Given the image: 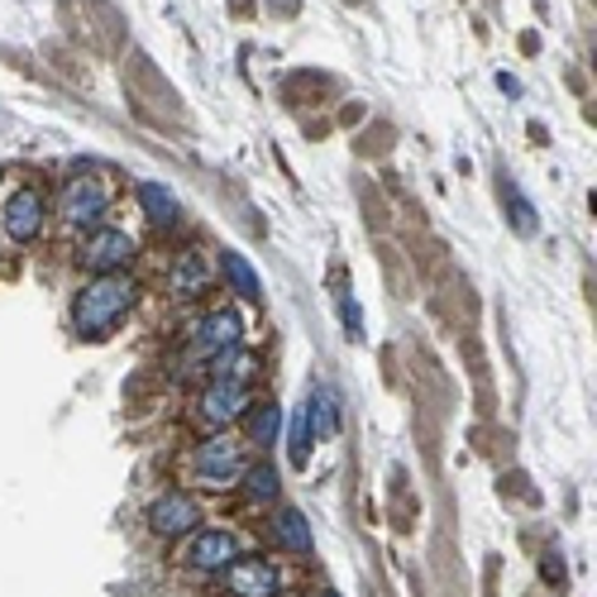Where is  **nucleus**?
Segmentation results:
<instances>
[{"instance_id":"1","label":"nucleus","mask_w":597,"mask_h":597,"mask_svg":"<svg viewBox=\"0 0 597 597\" xmlns=\"http://www.w3.org/2000/svg\"><path fill=\"white\" fill-rule=\"evenodd\" d=\"M135 282L125 278V273H106V278H92L72 301V330L82 334V340H96V334L115 330L125 320V311L135 306Z\"/></svg>"},{"instance_id":"2","label":"nucleus","mask_w":597,"mask_h":597,"mask_svg":"<svg viewBox=\"0 0 597 597\" xmlns=\"http://www.w3.org/2000/svg\"><path fill=\"white\" fill-rule=\"evenodd\" d=\"M192 473L206 488L239 483V473H244V440H239V435H230V430H215L211 440H201L192 449Z\"/></svg>"},{"instance_id":"3","label":"nucleus","mask_w":597,"mask_h":597,"mask_svg":"<svg viewBox=\"0 0 597 597\" xmlns=\"http://www.w3.org/2000/svg\"><path fill=\"white\" fill-rule=\"evenodd\" d=\"M244 344V316L239 311H211L206 320L192 326V340H186V363H215L225 349Z\"/></svg>"},{"instance_id":"4","label":"nucleus","mask_w":597,"mask_h":597,"mask_svg":"<svg viewBox=\"0 0 597 597\" xmlns=\"http://www.w3.org/2000/svg\"><path fill=\"white\" fill-rule=\"evenodd\" d=\"M57 211H63V221L72 230H96L100 221H106V211H110V182L72 178L63 186V196H57Z\"/></svg>"},{"instance_id":"5","label":"nucleus","mask_w":597,"mask_h":597,"mask_svg":"<svg viewBox=\"0 0 597 597\" xmlns=\"http://www.w3.org/2000/svg\"><path fill=\"white\" fill-rule=\"evenodd\" d=\"M0 221H6V235L14 244H29L43 235V225H49V196L39 192V186L20 182L14 192L6 196V211H0Z\"/></svg>"},{"instance_id":"6","label":"nucleus","mask_w":597,"mask_h":597,"mask_svg":"<svg viewBox=\"0 0 597 597\" xmlns=\"http://www.w3.org/2000/svg\"><path fill=\"white\" fill-rule=\"evenodd\" d=\"M139 254V244L125 235V230L115 225H96L86 230V244H82V264L96 273V278H106V273H125L129 258Z\"/></svg>"},{"instance_id":"7","label":"nucleus","mask_w":597,"mask_h":597,"mask_svg":"<svg viewBox=\"0 0 597 597\" xmlns=\"http://www.w3.org/2000/svg\"><path fill=\"white\" fill-rule=\"evenodd\" d=\"M143 521H149L153 535H163V541H178V535L201 531V502L192 498V492L168 488L163 498L149 502V516H143Z\"/></svg>"},{"instance_id":"8","label":"nucleus","mask_w":597,"mask_h":597,"mask_svg":"<svg viewBox=\"0 0 597 597\" xmlns=\"http://www.w3.org/2000/svg\"><path fill=\"white\" fill-rule=\"evenodd\" d=\"M249 387L244 383H211L206 392L196 397V426H206V430H225V426H235L239 416H249Z\"/></svg>"},{"instance_id":"9","label":"nucleus","mask_w":597,"mask_h":597,"mask_svg":"<svg viewBox=\"0 0 597 597\" xmlns=\"http://www.w3.org/2000/svg\"><path fill=\"white\" fill-rule=\"evenodd\" d=\"M282 584H287V574L264 555H239L225 569V588L235 597H278Z\"/></svg>"},{"instance_id":"10","label":"nucleus","mask_w":597,"mask_h":597,"mask_svg":"<svg viewBox=\"0 0 597 597\" xmlns=\"http://www.w3.org/2000/svg\"><path fill=\"white\" fill-rule=\"evenodd\" d=\"M244 555V545H239V535H230V531H196L192 535V545L182 550V564L186 569H196V574H221L230 569Z\"/></svg>"},{"instance_id":"11","label":"nucleus","mask_w":597,"mask_h":597,"mask_svg":"<svg viewBox=\"0 0 597 597\" xmlns=\"http://www.w3.org/2000/svg\"><path fill=\"white\" fill-rule=\"evenodd\" d=\"M211 282H215V268H211L206 249H186V254H178V264H172V273H168L172 297H182V301L206 297V292H211Z\"/></svg>"},{"instance_id":"12","label":"nucleus","mask_w":597,"mask_h":597,"mask_svg":"<svg viewBox=\"0 0 597 597\" xmlns=\"http://www.w3.org/2000/svg\"><path fill=\"white\" fill-rule=\"evenodd\" d=\"M273 545H278L282 555H311L316 535L297 507H278V516H273Z\"/></svg>"},{"instance_id":"13","label":"nucleus","mask_w":597,"mask_h":597,"mask_svg":"<svg viewBox=\"0 0 597 597\" xmlns=\"http://www.w3.org/2000/svg\"><path fill=\"white\" fill-rule=\"evenodd\" d=\"M306 426L320 440H330V435H340V397H334V387H316L311 397H306Z\"/></svg>"},{"instance_id":"14","label":"nucleus","mask_w":597,"mask_h":597,"mask_svg":"<svg viewBox=\"0 0 597 597\" xmlns=\"http://www.w3.org/2000/svg\"><path fill=\"white\" fill-rule=\"evenodd\" d=\"M135 196H139V211H143V221L149 225L163 230V225L178 221V196H172L163 182H139Z\"/></svg>"},{"instance_id":"15","label":"nucleus","mask_w":597,"mask_h":597,"mask_svg":"<svg viewBox=\"0 0 597 597\" xmlns=\"http://www.w3.org/2000/svg\"><path fill=\"white\" fill-rule=\"evenodd\" d=\"M211 373H215V383H244V387H249V377L258 373V354H249L244 344H235V349H225V354L211 363Z\"/></svg>"},{"instance_id":"16","label":"nucleus","mask_w":597,"mask_h":597,"mask_svg":"<svg viewBox=\"0 0 597 597\" xmlns=\"http://www.w3.org/2000/svg\"><path fill=\"white\" fill-rule=\"evenodd\" d=\"M239 483H244V498L249 502H278V492H282V478L273 463H244Z\"/></svg>"},{"instance_id":"17","label":"nucleus","mask_w":597,"mask_h":597,"mask_svg":"<svg viewBox=\"0 0 597 597\" xmlns=\"http://www.w3.org/2000/svg\"><path fill=\"white\" fill-rule=\"evenodd\" d=\"M278 430H282V406H249V430H244V440L258 445V449H268L273 440H278Z\"/></svg>"},{"instance_id":"18","label":"nucleus","mask_w":597,"mask_h":597,"mask_svg":"<svg viewBox=\"0 0 597 597\" xmlns=\"http://www.w3.org/2000/svg\"><path fill=\"white\" fill-rule=\"evenodd\" d=\"M221 264H225V278H230V287H235L239 297H249V301H258L264 297V282H258V273H254V264L244 254H221Z\"/></svg>"},{"instance_id":"19","label":"nucleus","mask_w":597,"mask_h":597,"mask_svg":"<svg viewBox=\"0 0 597 597\" xmlns=\"http://www.w3.org/2000/svg\"><path fill=\"white\" fill-rule=\"evenodd\" d=\"M507 211H512V221H516L521 235H535V206L521 196V186H512V182H507Z\"/></svg>"},{"instance_id":"20","label":"nucleus","mask_w":597,"mask_h":597,"mask_svg":"<svg viewBox=\"0 0 597 597\" xmlns=\"http://www.w3.org/2000/svg\"><path fill=\"white\" fill-rule=\"evenodd\" d=\"M311 455V426H306V412L292 416V463H306Z\"/></svg>"},{"instance_id":"21","label":"nucleus","mask_w":597,"mask_h":597,"mask_svg":"<svg viewBox=\"0 0 597 597\" xmlns=\"http://www.w3.org/2000/svg\"><path fill=\"white\" fill-rule=\"evenodd\" d=\"M326 597H334V593H326Z\"/></svg>"}]
</instances>
